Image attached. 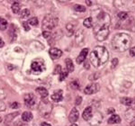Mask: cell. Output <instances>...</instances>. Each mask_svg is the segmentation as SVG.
I'll return each mask as SVG.
<instances>
[{
	"label": "cell",
	"instance_id": "1",
	"mask_svg": "<svg viewBox=\"0 0 135 126\" xmlns=\"http://www.w3.org/2000/svg\"><path fill=\"white\" fill-rule=\"evenodd\" d=\"M111 17L108 14L101 12L97 16V23L94 25V34L97 41L103 42L109 35V26Z\"/></svg>",
	"mask_w": 135,
	"mask_h": 126
},
{
	"label": "cell",
	"instance_id": "2",
	"mask_svg": "<svg viewBox=\"0 0 135 126\" xmlns=\"http://www.w3.org/2000/svg\"><path fill=\"white\" fill-rule=\"evenodd\" d=\"M131 44H132V37L124 32L115 34L112 40L113 49L118 52H123L127 51Z\"/></svg>",
	"mask_w": 135,
	"mask_h": 126
},
{
	"label": "cell",
	"instance_id": "3",
	"mask_svg": "<svg viewBox=\"0 0 135 126\" xmlns=\"http://www.w3.org/2000/svg\"><path fill=\"white\" fill-rule=\"evenodd\" d=\"M108 59H109V53L107 50L103 46L95 47L90 53V62L95 68H98L106 63Z\"/></svg>",
	"mask_w": 135,
	"mask_h": 126
},
{
	"label": "cell",
	"instance_id": "4",
	"mask_svg": "<svg viewBox=\"0 0 135 126\" xmlns=\"http://www.w3.org/2000/svg\"><path fill=\"white\" fill-rule=\"evenodd\" d=\"M59 19L58 17L51 16V14H47L42 20V29L43 32H50L51 30L54 29L58 25Z\"/></svg>",
	"mask_w": 135,
	"mask_h": 126
},
{
	"label": "cell",
	"instance_id": "5",
	"mask_svg": "<svg viewBox=\"0 0 135 126\" xmlns=\"http://www.w3.org/2000/svg\"><path fill=\"white\" fill-rule=\"evenodd\" d=\"M39 112L44 118H48L51 113V104L48 100L42 99L39 104Z\"/></svg>",
	"mask_w": 135,
	"mask_h": 126
},
{
	"label": "cell",
	"instance_id": "6",
	"mask_svg": "<svg viewBox=\"0 0 135 126\" xmlns=\"http://www.w3.org/2000/svg\"><path fill=\"white\" fill-rule=\"evenodd\" d=\"M31 68H32V70L33 71L34 73H36L37 75L42 73V71H44L45 69H46L45 62L43 61V60H41L40 59H38V60H36L32 62Z\"/></svg>",
	"mask_w": 135,
	"mask_h": 126
},
{
	"label": "cell",
	"instance_id": "7",
	"mask_svg": "<svg viewBox=\"0 0 135 126\" xmlns=\"http://www.w3.org/2000/svg\"><path fill=\"white\" fill-rule=\"evenodd\" d=\"M99 90H100L99 85L97 83H92L86 86V88H85V90H84V93L86 95H93V94H95L97 92H98Z\"/></svg>",
	"mask_w": 135,
	"mask_h": 126
},
{
	"label": "cell",
	"instance_id": "8",
	"mask_svg": "<svg viewBox=\"0 0 135 126\" xmlns=\"http://www.w3.org/2000/svg\"><path fill=\"white\" fill-rule=\"evenodd\" d=\"M23 99H25V105L27 106H29V107H33V106L36 105V97H35V95L33 94H32V93L26 94Z\"/></svg>",
	"mask_w": 135,
	"mask_h": 126
},
{
	"label": "cell",
	"instance_id": "9",
	"mask_svg": "<svg viewBox=\"0 0 135 126\" xmlns=\"http://www.w3.org/2000/svg\"><path fill=\"white\" fill-rule=\"evenodd\" d=\"M102 120H103V116H102V114H100V113L97 112V113L94 114V115H92L91 119L88 122L92 126H95V125H98L99 123L102 122Z\"/></svg>",
	"mask_w": 135,
	"mask_h": 126
},
{
	"label": "cell",
	"instance_id": "10",
	"mask_svg": "<svg viewBox=\"0 0 135 126\" xmlns=\"http://www.w3.org/2000/svg\"><path fill=\"white\" fill-rule=\"evenodd\" d=\"M49 54L52 60H57V59L62 56V51L60 49H57V48H51L49 51Z\"/></svg>",
	"mask_w": 135,
	"mask_h": 126
},
{
	"label": "cell",
	"instance_id": "11",
	"mask_svg": "<svg viewBox=\"0 0 135 126\" xmlns=\"http://www.w3.org/2000/svg\"><path fill=\"white\" fill-rule=\"evenodd\" d=\"M78 117H79V113H78V110L77 109L76 107L72 108V110H71L70 114H69V120L70 123H76L78 120Z\"/></svg>",
	"mask_w": 135,
	"mask_h": 126
},
{
	"label": "cell",
	"instance_id": "12",
	"mask_svg": "<svg viewBox=\"0 0 135 126\" xmlns=\"http://www.w3.org/2000/svg\"><path fill=\"white\" fill-rule=\"evenodd\" d=\"M88 53V48H85V49L82 50L81 52H80V54L78 55V57L77 58V60H76V61H77L78 64H81L82 62L86 60Z\"/></svg>",
	"mask_w": 135,
	"mask_h": 126
},
{
	"label": "cell",
	"instance_id": "13",
	"mask_svg": "<svg viewBox=\"0 0 135 126\" xmlns=\"http://www.w3.org/2000/svg\"><path fill=\"white\" fill-rule=\"evenodd\" d=\"M84 40H85V35H84L83 30H78L77 33H76V42L80 46L84 42Z\"/></svg>",
	"mask_w": 135,
	"mask_h": 126
},
{
	"label": "cell",
	"instance_id": "14",
	"mask_svg": "<svg viewBox=\"0 0 135 126\" xmlns=\"http://www.w3.org/2000/svg\"><path fill=\"white\" fill-rule=\"evenodd\" d=\"M83 118H84V120H86V121H89L91 119V117H92L93 115V109H92V107L91 106H88V107H86V109L84 110V112H83Z\"/></svg>",
	"mask_w": 135,
	"mask_h": 126
},
{
	"label": "cell",
	"instance_id": "15",
	"mask_svg": "<svg viewBox=\"0 0 135 126\" xmlns=\"http://www.w3.org/2000/svg\"><path fill=\"white\" fill-rule=\"evenodd\" d=\"M51 99L55 102H60L63 99V95H62V91L61 90H58L52 94L51 95Z\"/></svg>",
	"mask_w": 135,
	"mask_h": 126
},
{
	"label": "cell",
	"instance_id": "16",
	"mask_svg": "<svg viewBox=\"0 0 135 126\" xmlns=\"http://www.w3.org/2000/svg\"><path fill=\"white\" fill-rule=\"evenodd\" d=\"M121 123V117L117 114H114L108 119V123L110 124H114V123Z\"/></svg>",
	"mask_w": 135,
	"mask_h": 126
},
{
	"label": "cell",
	"instance_id": "17",
	"mask_svg": "<svg viewBox=\"0 0 135 126\" xmlns=\"http://www.w3.org/2000/svg\"><path fill=\"white\" fill-rule=\"evenodd\" d=\"M18 115H19V113L18 112L13 113V114H8V115H6V121H5L6 124L7 125L8 123H10L11 122H12L16 116H18Z\"/></svg>",
	"mask_w": 135,
	"mask_h": 126
},
{
	"label": "cell",
	"instance_id": "18",
	"mask_svg": "<svg viewBox=\"0 0 135 126\" xmlns=\"http://www.w3.org/2000/svg\"><path fill=\"white\" fill-rule=\"evenodd\" d=\"M32 114L31 112H25L22 114V120L25 122V123L32 121Z\"/></svg>",
	"mask_w": 135,
	"mask_h": 126
},
{
	"label": "cell",
	"instance_id": "19",
	"mask_svg": "<svg viewBox=\"0 0 135 126\" xmlns=\"http://www.w3.org/2000/svg\"><path fill=\"white\" fill-rule=\"evenodd\" d=\"M36 92L38 93L39 95H41V96L42 97V98H45V97H47V95H48V90L46 89V88H38L36 89Z\"/></svg>",
	"mask_w": 135,
	"mask_h": 126
},
{
	"label": "cell",
	"instance_id": "20",
	"mask_svg": "<svg viewBox=\"0 0 135 126\" xmlns=\"http://www.w3.org/2000/svg\"><path fill=\"white\" fill-rule=\"evenodd\" d=\"M65 62H66L68 71H69V72H72V71H74V65H73L72 60H71L69 58H68V59H66Z\"/></svg>",
	"mask_w": 135,
	"mask_h": 126
},
{
	"label": "cell",
	"instance_id": "21",
	"mask_svg": "<svg viewBox=\"0 0 135 126\" xmlns=\"http://www.w3.org/2000/svg\"><path fill=\"white\" fill-rule=\"evenodd\" d=\"M83 25H84V26L86 27V28L93 27V18L92 17H88V18L85 19Z\"/></svg>",
	"mask_w": 135,
	"mask_h": 126
},
{
	"label": "cell",
	"instance_id": "22",
	"mask_svg": "<svg viewBox=\"0 0 135 126\" xmlns=\"http://www.w3.org/2000/svg\"><path fill=\"white\" fill-rule=\"evenodd\" d=\"M7 21L6 19L0 17V31H5L7 28Z\"/></svg>",
	"mask_w": 135,
	"mask_h": 126
},
{
	"label": "cell",
	"instance_id": "23",
	"mask_svg": "<svg viewBox=\"0 0 135 126\" xmlns=\"http://www.w3.org/2000/svg\"><path fill=\"white\" fill-rule=\"evenodd\" d=\"M120 101H121V104H123V105H127V106H131L132 103V99L129 98V97H123V98L120 99Z\"/></svg>",
	"mask_w": 135,
	"mask_h": 126
},
{
	"label": "cell",
	"instance_id": "24",
	"mask_svg": "<svg viewBox=\"0 0 135 126\" xmlns=\"http://www.w3.org/2000/svg\"><path fill=\"white\" fill-rule=\"evenodd\" d=\"M12 11L15 13V14L19 13V11H20V4L17 3V2H15V3L12 5Z\"/></svg>",
	"mask_w": 135,
	"mask_h": 126
},
{
	"label": "cell",
	"instance_id": "25",
	"mask_svg": "<svg viewBox=\"0 0 135 126\" xmlns=\"http://www.w3.org/2000/svg\"><path fill=\"white\" fill-rule=\"evenodd\" d=\"M117 16H118V18L121 21H124V20H126V19H128V17H129V14H128L126 12H120Z\"/></svg>",
	"mask_w": 135,
	"mask_h": 126
},
{
	"label": "cell",
	"instance_id": "26",
	"mask_svg": "<svg viewBox=\"0 0 135 126\" xmlns=\"http://www.w3.org/2000/svg\"><path fill=\"white\" fill-rule=\"evenodd\" d=\"M66 29H67L68 34H69V35H72V33L74 32V25L72 23H68L67 26H66Z\"/></svg>",
	"mask_w": 135,
	"mask_h": 126
},
{
	"label": "cell",
	"instance_id": "27",
	"mask_svg": "<svg viewBox=\"0 0 135 126\" xmlns=\"http://www.w3.org/2000/svg\"><path fill=\"white\" fill-rule=\"evenodd\" d=\"M28 23L32 25V26H37V25H38V19H37L36 17H32V18L29 19Z\"/></svg>",
	"mask_w": 135,
	"mask_h": 126
},
{
	"label": "cell",
	"instance_id": "28",
	"mask_svg": "<svg viewBox=\"0 0 135 126\" xmlns=\"http://www.w3.org/2000/svg\"><path fill=\"white\" fill-rule=\"evenodd\" d=\"M74 9H75V11H77V12H85L86 8L84 6L81 5H75L74 6Z\"/></svg>",
	"mask_w": 135,
	"mask_h": 126
},
{
	"label": "cell",
	"instance_id": "29",
	"mask_svg": "<svg viewBox=\"0 0 135 126\" xmlns=\"http://www.w3.org/2000/svg\"><path fill=\"white\" fill-rule=\"evenodd\" d=\"M70 86H71L72 89H78L79 86H80V84L78 80H74V81H72L70 83Z\"/></svg>",
	"mask_w": 135,
	"mask_h": 126
},
{
	"label": "cell",
	"instance_id": "30",
	"mask_svg": "<svg viewBox=\"0 0 135 126\" xmlns=\"http://www.w3.org/2000/svg\"><path fill=\"white\" fill-rule=\"evenodd\" d=\"M30 14L31 13H30L29 9H23L21 12V17L22 18H26V17L30 16Z\"/></svg>",
	"mask_w": 135,
	"mask_h": 126
},
{
	"label": "cell",
	"instance_id": "31",
	"mask_svg": "<svg viewBox=\"0 0 135 126\" xmlns=\"http://www.w3.org/2000/svg\"><path fill=\"white\" fill-rule=\"evenodd\" d=\"M68 77V71H63L60 74V81H63Z\"/></svg>",
	"mask_w": 135,
	"mask_h": 126
},
{
	"label": "cell",
	"instance_id": "32",
	"mask_svg": "<svg viewBox=\"0 0 135 126\" xmlns=\"http://www.w3.org/2000/svg\"><path fill=\"white\" fill-rule=\"evenodd\" d=\"M60 73H61V66L60 65H57L53 71V74L54 75H57V74H60Z\"/></svg>",
	"mask_w": 135,
	"mask_h": 126
},
{
	"label": "cell",
	"instance_id": "33",
	"mask_svg": "<svg viewBox=\"0 0 135 126\" xmlns=\"http://www.w3.org/2000/svg\"><path fill=\"white\" fill-rule=\"evenodd\" d=\"M117 65H118V59L114 58V60H112V65H111V66H112V68H113V69H114L115 67L117 66Z\"/></svg>",
	"mask_w": 135,
	"mask_h": 126
},
{
	"label": "cell",
	"instance_id": "34",
	"mask_svg": "<svg viewBox=\"0 0 135 126\" xmlns=\"http://www.w3.org/2000/svg\"><path fill=\"white\" fill-rule=\"evenodd\" d=\"M23 28H25V30L26 32L30 31V26H29V23H27V22H23Z\"/></svg>",
	"mask_w": 135,
	"mask_h": 126
},
{
	"label": "cell",
	"instance_id": "35",
	"mask_svg": "<svg viewBox=\"0 0 135 126\" xmlns=\"http://www.w3.org/2000/svg\"><path fill=\"white\" fill-rule=\"evenodd\" d=\"M6 105L0 100V112H4V111L6 110Z\"/></svg>",
	"mask_w": 135,
	"mask_h": 126
},
{
	"label": "cell",
	"instance_id": "36",
	"mask_svg": "<svg viewBox=\"0 0 135 126\" xmlns=\"http://www.w3.org/2000/svg\"><path fill=\"white\" fill-rule=\"evenodd\" d=\"M42 35L44 36V38L49 39V38H51V32H42Z\"/></svg>",
	"mask_w": 135,
	"mask_h": 126
},
{
	"label": "cell",
	"instance_id": "37",
	"mask_svg": "<svg viewBox=\"0 0 135 126\" xmlns=\"http://www.w3.org/2000/svg\"><path fill=\"white\" fill-rule=\"evenodd\" d=\"M18 107H19V104L17 102H14V103L11 104V108H13V109H17Z\"/></svg>",
	"mask_w": 135,
	"mask_h": 126
},
{
	"label": "cell",
	"instance_id": "38",
	"mask_svg": "<svg viewBox=\"0 0 135 126\" xmlns=\"http://www.w3.org/2000/svg\"><path fill=\"white\" fill-rule=\"evenodd\" d=\"M130 55L131 56H135V47H132V49H130Z\"/></svg>",
	"mask_w": 135,
	"mask_h": 126
},
{
	"label": "cell",
	"instance_id": "39",
	"mask_svg": "<svg viewBox=\"0 0 135 126\" xmlns=\"http://www.w3.org/2000/svg\"><path fill=\"white\" fill-rule=\"evenodd\" d=\"M81 101H82V98L80 96H78L77 97V100H76V105H80L81 104Z\"/></svg>",
	"mask_w": 135,
	"mask_h": 126
},
{
	"label": "cell",
	"instance_id": "40",
	"mask_svg": "<svg viewBox=\"0 0 135 126\" xmlns=\"http://www.w3.org/2000/svg\"><path fill=\"white\" fill-rule=\"evenodd\" d=\"M114 113H115V110L114 108H109L107 110V114H114Z\"/></svg>",
	"mask_w": 135,
	"mask_h": 126
},
{
	"label": "cell",
	"instance_id": "41",
	"mask_svg": "<svg viewBox=\"0 0 135 126\" xmlns=\"http://www.w3.org/2000/svg\"><path fill=\"white\" fill-rule=\"evenodd\" d=\"M4 45H5V42H4V41L2 40L1 38H0V48H2L4 46Z\"/></svg>",
	"mask_w": 135,
	"mask_h": 126
},
{
	"label": "cell",
	"instance_id": "42",
	"mask_svg": "<svg viewBox=\"0 0 135 126\" xmlns=\"http://www.w3.org/2000/svg\"><path fill=\"white\" fill-rule=\"evenodd\" d=\"M85 68H86V69H89V63L86 61V60H85Z\"/></svg>",
	"mask_w": 135,
	"mask_h": 126
},
{
	"label": "cell",
	"instance_id": "43",
	"mask_svg": "<svg viewBox=\"0 0 135 126\" xmlns=\"http://www.w3.org/2000/svg\"><path fill=\"white\" fill-rule=\"evenodd\" d=\"M131 107L132 108L134 111H135V101H132V105H131Z\"/></svg>",
	"mask_w": 135,
	"mask_h": 126
},
{
	"label": "cell",
	"instance_id": "44",
	"mask_svg": "<svg viewBox=\"0 0 135 126\" xmlns=\"http://www.w3.org/2000/svg\"><path fill=\"white\" fill-rule=\"evenodd\" d=\"M42 126H51V124H49L48 123H42Z\"/></svg>",
	"mask_w": 135,
	"mask_h": 126
},
{
	"label": "cell",
	"instance_id": "45",
	"mask_svg": "<svg viewBox=\"0 0 135 126\" xmlns=\"http://www.w3.org/2000/svg\"><path fill=\"white\" fill-rule=\"evenodd\" d=\"M86 3L88 4V6H91V5H92V3H91V1H89V0H88V1H86Z\"/></svg>",
	"mask_w": 135,
	"mask_h": 126
},
{
	"label": "cell",
	"instance_id": "46",
	"mask_svg": "<svg viewBox=\"0 0 135 126\" xmlns=\"http://www.w3.org/2000/svg\"><path fill=\"white\" fill-rule=\"evenodd\" d=\"M132 126H135V121H133V122L132 123Z\"/></svg>",
	"mask_w": 135,
	"mask_h": 126
},
{
	"label": "cell",
	"instance_id": "47",
	"mask_svg": "<svg viewBox=\"0 0 135 126\" xmlns=\"http://www.w3.org/2000/svg\"><path fill=\"white\" fill-rule=\"evenodd\" d=\"M70 126H78V125H77V124H75V123H72V124H71Z\"/></svg>",
	"mask_w": 135,
	"mask_h": 126
},
{
	"label": "cell",
	"instance_id": "48",
	"mask_svg": "<svg viewBox=\"0 0 135 126\" xmlns=\"http://www.w3.org/2000/svg\"><path fill=\"white\" fill-rule=\"evenodd\" d=\"M20 126H28L27 124H21Z\"/></svg>",
	"mask_w": 135,
	"mask_h": 126
},
{
	"label": "cell",
	"instance_id": "49",
	"mask_svg": "<svg viewBox=\"0 0 135 126\" xmlns=\"http://www.w3.org/2000/svg\"><path fill=\"white\" fill-rule=\"evenodd\" d=\"M1 122H2V118L0 117V123H1Z\"/></svg>",
	"mask_w": 135,
	"mask_h": 126
},
{
	"label": "cell",
	"instance_id": "50",
	"mask_svg": "<svg viewBox=\"0 0 135 126\" xmlns=\"http://www.w3.org/2000/svg\"><path fill=\"white\" fill-rule=\"evenodd\" d=\"M134 121H135V120H134Z\"/></svg>",
	"mask_w": 135,
	"mask_h": 126
},
{
	"label": "cell",
	"instance_id": "51",
	"mask_svg": "<svg viewBox=\"0 0 135 126\" xmlns=\"http://www.w3.org/2000/svg\"><path fill=\"white\" fill-rule=\"evenodd\" d=\"M119 126H120V125H119Z\"/></svg>",
	"mask_w": 135,
	"mask_h": 126
}]
</instances>
